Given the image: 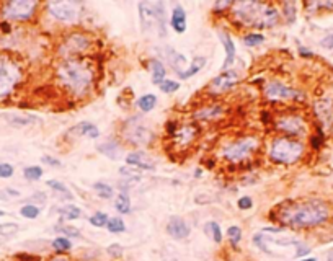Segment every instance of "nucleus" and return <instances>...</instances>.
Returning <instances> with one entry per match:
<instances>
[{
	"label": "nucleus",
	"instance_id": "obj_9",
	"mask_svg": "<svg viewBox=\"0 0 333 261\" xmlns=\"http://www.w3.org/2000/svg\"><path fill=\"white\" fill-rule=\"evenodd\" d=\"M39 3L35 0H12L3 5V17L7 20H17V21H26L33 18V15L36 13Z\"/></svg>",
	"mask_w": 333,
	"mask_h": 261
},
{
	"label": "nucleus",
	"instance_id": "obj_13",
	"mask_svg": "<svg viewBox=\"0 0 333 261\" xmlns=\"http://www.w3.org/2000/svg\"><path fill=\"white\" fill-rule=\"evenodd\" d=\"M196 136H198V128L195 124H183L176 126L175 132L172 134L173 137V146L176 149H185L190 147L195 142Z\"/></svg>",
	"mask_w": 333,
	"mask_h": 261
},
{
	"label": "nucleus",
	"instance_id": "obj_49",
	"mask_svg": "<svg viewBox=\"0 0 333 261\" xmlns=\"http://www.w3.org/2000/svg\"><path fill=\"white\" fill-rule=\"evenodd\" d=\"M320 46L323 49H333V33H328L320 39Z\"/></svg>",
	"mask_w": 333,
	"mask_h": 261
},
{
	"label": "nucleus",
	"instance_id": "obj_28",
	"mask_svg": "<svg viewBox=\"0 0 333 261\" xmlns=\"http://www.w3.org/2000/svg\"><path fill=\"white\" fill-rule=\"evenodd\" d=\"M59 214H60V222L64 221H74V219H78L82 216V211L80 207L77 206H64L59 209Z\"/></svg>",
	"mask_w": 333,
	"mask_h": 261
},
{
	"label": "nucleus",
	"instance_id": "obj_39",
	"mask_svg": "<svg viewBox=\"0 0 333 261\" xmlns=\"http://www.w3.org/2000/svg\"><path fill=\"white\" fill-rule=\"evenodd\" d=\"M48 186H49V188H53L54 191H58V193H64V198L65 199H72L74 198L72 193H70V191L67 189V186H65L64 183H60V181H58V180H49L48 181Z\"/></svg>",
	"mask_w": 333,
	"mask_h": 261
},
{
	"label": "nucleus",
	"instance_id": "obj_33",
	"mask_svg": "<svg viewBox=\"0 0 333 261\" xmlns=\"http://www.w3.org/2000/svg\"><path fill=\"white\" fill-rule=\"evenodd\" d=\"M106 228H108V232H111V234H121V232L126 230V225H124L123 219L113 217V219H110V221H108Z\"/></svg>",
	"mask_w": 333,
	"mask_h": 261
},
{
	"label": "nucleus",
	"instance_id": "obj_23",
	"mask_svg": "<svg viewBox=\"0 0 333 261\" xmlns=\"http://www.w3.org/2000/svg\"><path fill=\"white\" fill-rule=\"evenodd\" d=\"M313 111H315V116L318 119L322 121H327L328 124H330L332 118V103L328 100H320V101H315V105H313Z\"/></svg>",
	"mask_w": 333,
	"mask_h": 261
},
{
	"label": "nucleus",
	"instance_id": "obj_27",
	"mask_svg": "<svg viewBox=\"0 0 333 261\" xmlns=\"http://www.w3.org/2000/svg\"><path fill=\"white\" fill-rule=\"evenodd\" d=\"M157 105V96L154 95V93H147V95H142L137 100V108L140 111H144V113H149V111H152L156 108Z\"/></svg>",
	"mask_w": 333,
	"mask_h": 261
},
{
	"label": "nucleus",
	"instance_id": "obj_14",
	"mask_svg": "<svg viewBox=\"0 0 333 261\" xmlns=\"http://www.w3.org/2000/svg\"><path fill=\"white\" fill-rule=\"evenodd\" d=\"M237 82H238L237 72L235 71H226L215 78H213V82L209 83L208 90H209V93H215V95H217V93H226L229 90H232Z\"/></svg>",
	"mask_w": 333,
	"mask_h": 261
},
{
	"label": "nucleus",
	"instance_id": "obj_43",
	"mask_svg": "<svg viewBox=\"0 0 333 261\" xmlns=\"http://www.w3.org/2000/svg\"><path fill=\"white\" fill-rule=\"evenodd\" d=\"M17 224L13 222H7V224H0V235H13L15 232H18Z\"/></svg>",
	"mask_w": 333,
	"mask_h": 261
},
{
	"label": "nucleus",
	"instance_id": "obj_46",
	"mask_svg": "<svg viewBox=\"0 0 333 261\" xmlns=\"http://www.w3.org/2000/svg\"><path fill=\"white\" fill-rule=\"evenodd\" d=\"M237 206H238V209H242V211H248V209L253 207V201L250 196H242V198L237 201Z\"/></svg>",
	"mask_w": 333,
	"mask_h": 261
},
{
	"label": "nucleus",
	"instance_id": "obj_38",
	"mask_svg": "<svg viewBox=\"0 0 333 261\" xmlns=\"http://www.w3.org/2000/svg\"><path fill=\"white\" fill-rule=\"evenodd\" d=\"M93 189H95L98 193V196L103 198V199L113 198V188H111L110 185H106V183H95V185H93Z\"/></svg>",
	"mask_w": 333,
	"mask_h": 261
},
{
	"label": "nucleus",
	"instance_id": "obj_32",
	"mask_svg": "<svg viewBox=\"0 0 333 261\" xmlns=\"http://www.w3.org/2000/svg\"><path fill=\"white\" fill-rule=\"evenodd\" d=\"M204 232L211 234V237H213V240L215 243H220V242H222V232H220V227L217 222H208L204 227Z\"/></svg>",
	"mask_w": 333,
	"mask_h": 261
},
{
	"label": "nucleus",
	"instance_id": "obj_55",
	"mask_svg": "<svg viewBox=\"0 0 333 261\" xmlns=\"http://www.w3.org/2000/svg\"><path fill=\"white\" fill-rule=\"evenodd\" d=\"M307 253H311V248L309 246H299V250L295 251V256H304V255H307Z\"/></svg>",
	"mask_w": 333,
	"mask_h": 261
},
{
	"label": "nucleus",
	"instance_id": "obj_37",
	"mask_svg": "<svg viewBox=\"0 0 333 261\" xmlns=\"http://www.w3.org/2000/svg\"><path fill=\"white\" fill-rule=\"evenodd\" d=\"M53 248L59 251V253H62V251H69L72 248V243H70L67 237H58V239L53 240Z\"/></svg>",
	"mask_w": 333,
	"mask_h": 261
},
{
	"label": "nucleus",
	"instance_id": "obj_58",
	"mask_svg": "<svg viewBox=\"0 0 333 261\" xmlns=\"http://www.w3.org/2000/svg\"><path fill=\"white\" fill-rule=\"evenodd\" d=\"M201 175H203V170H201V168H198V170H196V173H195V176H196V178H199V176Z\"/></svg>",
	"mask_w": 333,
	"mask_h": 261
},
{
	"label": "nucleus",
	"instance_id": "obj_57",
	"mask_svg": "<svg viewBox=\"0 0 333 261\" xmlns=\"http://www.w3.org/2000/svg\"><path fill=\"white\" fill-rule=\"evenodd\" d=\"M327 261H333V248L328 251V255H327Z\"/></svg>",
	"mask_w": 333,
	"mask_h": 261
},
{
	"label": "nucleus",
	"instance_id": "obj_5",
	"mask_svg": "<svg viewBox=\"0 0 333 261\" xmlns=\"http://www.w3.org/2000/svg\"><path fill=\"white\" fill-rule=\"evenodd\" d=\"M258 149H260V139L255 136H245L235 142L227 144L222 150V157L226 158L227 162L238 163V162H243V160H247V158H250Z\"/></svg>",
	"mask_w": 333,
	"mask_h": 261
},
{
	"label": "nucleus",
	"instance_id": "obj_17",
	"mask_svg": "<svg viewBox=\"0 0 333 261\" xmlns=\"http://www.w3.org/2000/svg\"><path fill=\"white\" fill-rule=\"evenodd\" d=\"M70 136H76V137H90V139H97L100 137V129L97 128L93 123H88V121H82L76 126L69 129Z\"/></svg>",
	"mask_w": 333,
	"mask_h": 261
},
{
	"label": "nucleus",
	"instance_id": "obj_53",
	"mask_svg": "<svg viewBox=\"0 0 333 261\" xmlns=\"http://www.w3.org/2000/svg\"><path fill=\"white\" fill-rule=\"evenodd\" d=\"M299 56H301V57L311 59V57H313V53H312L311 49H307V48H304V46H301V48H299Z\"/></svg>",
	"mask_w": 333,
	"mask_h": 261
},
{
	"label": "nucleus",
	"instance_id": "obj_44",
	"mask_svg": "<svg viewBox=\"0 0 333 261\" xmlns=\"http://www.w3.org/2000/svg\"><path fill=\"white\" fill-rule=\"evenodd\" d=\"M253 243H255L261 251L270 253L268 246H266V243H265V234H255V235H253Z\"/></svg>",
	"mask_w": 333,
	"mask_h": 261
},
{
	"label": "nucleus",
	"instance_id": "obj_59",
	"mask_svg": "<svg viewBox=\"0 0 333 261\" xmlns=\"http://www.w3.org/2000/svg\"><path fill=\"white\" fill-rule=\"evenodd\" d=\"M301 261H317L315 258H304V260H301Z\"/></svg>",
	"mask_w": 333,
	"mask_h": 261
},
{
	"label": "nucleus",
	"instance_id": "obj_34",
	"mask_svg": "<svg viewBox=\"0 0 333 261\" xmlns=\"http://www.w3.org/2000/svg\"><path fill=\"white\" fill-rule=\"evenodd\" d=\"M23 176L28 180V181H38L41 176H43V168L41 167H26L25 170H23Z\"/></svg>",
	"mask_w": 333,
	"mask_h": 261
},
{
	"label": "nucleus",
	"instance_id": "obj_20",
	"mask_svg": "<svg viewBox=\"0 0 333 261\" xmlns=\"http://www.w3.org/2000/svg\"><path fill=\"white\" fill-rule=\"evenodd\" d=\"M170 25L172 28L175 30L176 33H185L186 31V12H185V8H183L181 5H176L173 7V10H172V18H170Z\"/></svg>",
	"mask_w": 333,
	"mask_h": 261
},
{
	"label": "nucleus",
	"instance_id": "obj_61",
	"mask_svg": "<svg viewBox=\"0 0 333 261\" xmlns=\"http://www.w3.org/2000/svg\"><path fill=\"white\" fill-rule=\"evenodd\" d=\"M0 243H2V242H0Z\"/></svg>",
	"mask_w": 333,
	"mask_h": 261
},
{
	"label": "nucleus",
	"instance_id": "obj_54",
	"mask_svg": "<svg viewBox=\"0 0 333 261\" xmlns=\"http://www.w3.org/2000/svg\"><path fill=\"white\" fill-rule=\"evenodd\" d=\"M232 7V2H215L214 3V10H224V8H231Z\"/></svg>",
	"mask_w": 333,
	"mask_h": 261
},
{
	"label": "nucleus",
	"instance_id": "obj_29",
	"mask_svg": "<svg viewBox=\"0 0 333 261\" xmlns=\"http://www.w3.org/2000/svg\"><path fill=\"white\" fill-rule=\"evenodd\" d=\"M116 211L119 214H128L131 211V199L126 193H119L116 196V201H115Z\"/></svg>",
	"mask_w": 333,
	"mask_h": 261
},
{
	"label": "nucleus",
	"instance_id": "obj_7",
	"mask_svg": "<svg viewBox=\"0 0 333 261\" xmlns=\"http://www.w3.org/2000/svg\"><path fill=\"white\" fill-rule=\"evenodd\" d=\"M265 96L268 101H273V103H283V101H302L306 95L302 92L295 90V88L286 85V83L279 82V80H270L265 85Z\"/></svg>",
	"mask_w": 333,
	"mask_h": 261
},
{
	"label": "nucleus",
	"instance_id": "obj_60",
	"mask_svg": "<svg viewBox=\"0 0 333 261\" xmlns=\"http://www.w3.org/2000/svg\"><path fill=\"white\" fill-rule=\"evenodd\" d=\"M3 216H5V212H3V211H0V217H3Z\"/></svg>",
	"mask_w": 333,
	"mask_h": 261
},
{
	"label": "nucleus",
	"instance_id": "obj_8",
	"mask_svg": "<svg viewBox=\"0 0 333 261\" xmlns=\"http://www.w3.org/2000/svg\"><path fill=\"white\" fill-rule=\"evenodd\" d=\"M80 2H70V0H56L48 2L46 8L54 20L60 23H74L80 15Z\"/></svg>",
	"mask_w": 333,
	"mask_h": 261
},
{
	"label": "nucleus",
	"instance_id": "obj_22",
	"mask_svg": "<svg viewBox=\"0 0 333 261\" xmlns=\"http://www.w3.org/2000/svg\"><path fill=\"white\" fill-rule=\"evenodd\" d=\"M206 62H208V60H206V57H203V56H198V57H195V59H193V62H191V64L188 65V67L183 69V72L176 74L178 78H181V80H188V78H191L193 75H196V74H198V72L201 71V69L204 67Z\"/></svg>",
	"mask_w": 333,
	"mask_h": 261
},
{
	"label": "nucleus",
	"instance_id": "obj_47",
	"mask_svg": "<svg viewBox=\"0 0 333 261\" xmlns=\"http://www.w3.org/2000/svg\"><path fill=\"white\" fill-rule=\"evenodd\" d=\"M311 146H312V149H320L323 146V132L320 129H318L317 134H313L311 137Z\"/></svg>",
	"mask_w": 333,
	"mask_h": 261
},
{
	"label": "nucleus",
	"instance_id": "obj_25",
	"mask_svg": "<svg viewBox=\"0 0 333 261\" xmlns=\"http://www.w3.org/2000/svg\"><path fill=\"white\" fill-rule=\"evenodd\" d=\"M222 114V108L219 105H211L206 108H201L199 111H196L193 114L196 119H215Z\"/></svg>",
	"mask_w": 333,
	"mask_h": 261
},
{
	"label": "nucleus",
	"instance_id": "obj_15",
	"mask_svg": "<svg viewBox=\"0 0 333 261\" xmlns=\"http://www.w3.org/2000/svg\"><path fill=\"white\" fill-rule=\"evenodd\" d=\"M167 232H168V235H170L172 239L183 240V239H186V237L191 234V228H190L188 224L185 222V219L173 216L167 224Z\"/></svg>",
	"mask_w": 333,
	"mask_h": 261
},
{
	"label": "nucleus",
	"instance_id": "obj_50",
	"mask_svg": "<svg viewBox=\"0 0 333 261\" xmlns=\"http://www.w3.org/2000/svg\"><path fill=\"white\" fill-rule=\"evenodd\" d=\"M108 253H110L111 256H115V258H118V256L123 255V248H121V245H110L108 246Z\"/></svg>",
	"mask_w": 333,
	"mask_h": 261
},
{
	"label": "nucleus",
	"instance_id": "obj_1",
	"mask_svg": "<svg viewBox=\"0 0 333 261\" xmlns=\"http://www.w3.org/2000/svg\"><path fill=\"white\" fill-rule=\"evenodd\" d=\"M56 78L67 93L76 98H82L93 90L95 71L87 59L65 57L56 65Z\"/></svg>",
	"mask_w": 333,
	"mask_h": 261
},
{
	"label": "nucleus",
	"instance_id": "obj_51",
	"mask_svg": "<svg viewBox=\"0 0 333 261\" xmlns=\"http://www.w3.org/2000/svg\"><path fill=\"white\" fill-rule=\"evenodd\" d=\"M41 160H43L46 165H51V167H60V165H62L60 160H58V158H54V157H49V155H44Z\"/></svg>",
	"mask_w": 333,
	"mask_h": 261
},
{
	"label": "nucleus",
	"instance_id": "obj_26",
	"mask_svg": "<svg viewBox=\"0 0 333 261\" xmlns=\"http://www.w3.org/2000/svg\"><path fill=\"white\" fill-rule=\"evenodd\" d=\"M98 150L101 153H105L108 158H111V160H116L121 152V147L118 146V142H113V141H108L105 144H101V146H98Z\"/></svg>",
	"mask_w": 333,
	"mask_h": 261
},
{
	"label": "nucleus",
	"instance_id": "obj_6",
	"mask_svg": "<svg viewBox=\"0 0 333 261\" xmlns=\"http://www.w3.org/2000/svg\"><path fill=\"white\" fill-rule=\"evenodd\" d=\"M21 82V67L8 56H0V98L8 96Z\"/></svg>",
	"mask_w": 333,
	"mask_h": 261
},
{
	"label": "nucleus",
	"instance_id": "obj_42",
	"mask_svg": "<svg viewBox=\"0 0 333 261\" xmlns=\"http://www.w3.org/2000/svg\"><path fill=\"white\" fill-rule=\"evenodd\" d=\"M56 230H58L59 234L67 235V237H80V230L76 227H70V225H59V227H56Z\"/></svg>",
	"mask_w": 333,
	"mask_h": 261
},
{
	"label": "nucleus",
	"instance_id": "obj_12",
	"mask_svg": "<svg viewBox=\"0 0 333 261\" xmlns=\"http://www.w3.org/2000/svg\"><path fill=\"white\" fill-rule=\"evenodd\" d=\"M92 39L88 38V36L82 35V33H74V35H70L67 39H64V56H67V57H77V54H82L83 51L88 49V46H90Z\"/></svg>",
	"mask_w": 333,
	"mask_h": 261
},
{
	"label": "nucleus",
	"instance_id": "obj_41",
	"mask_svg": "<svg viewBox=\"0 0 333 261\" xmlns=\"http://www.w3.org/2000/svg\"><path fill=\"white\" fill-rule=\"evenodd\" d=\"M227 237H229V240H231V243H238V242L242 240V228L240 227H237V225H232V227H229L227 228Z\"/></svg>",
	"mask_w": 333,
	"mask_h": 261
},
{
	"label": "nucleus",
	"instance_id": "obj_4",
	"mask_svg": "<svg viewBox=\"0 0 333 261\" xmlns=\"http://www.w3.org/2000/svg\"><path fill=\"white\" fill-rule=\"evenodd\" d=\"M265 7H266V3H261V2H237V3H232V7H231L232 18L240 26L260 28L261 15H263V12H265Z\"/></svg>",
	"mask_w": 333,
	"mask_h": 261
},
{
	"label": "nucleus",
	"instance_id": "obj_3",
	"mask_svg": "<svg viewBox=\"0 0 333 261\" xmlns=\"http://www.w3.org/2000/svg\"><path fill=\"white\" fill-rule=\"evenodd\" d=\"M304 144L293 137H278L270 147V158L281 165H293L304 155Z\"/></svg>",
	"mask_w": 333,
	"mask_h": 261
},
{
	"label": "nucleus",
	"instance_id": "obj_52",
	"mask_svg": "<svg viewBox=\"0 0 333 261\" xmlns=\"http://www.w3.org/2000/svg\"><path fill=\"white\" fill-rule=\"evenodd\" d=\"M119 173L123 175V176H128V178L134 180V181L140 178V176H139L137 173H133V171H131L129 168H121V170H119Z\"/></svg>",
	"mask_w": 333,
	"mask_h": 261
},
{
	"label": "nucleus",
	"instance_id": "obj_10",
	"mask_svg": "<svg viewBox=\"0 0 333 261\" xmlns=\"http://www.w3.org/2000/svg\"><path fill=\"white\" fill-rule=\"evenodd\" d=\"M276 129L286 137H301L307 134V123L299 114H284L276 119Z\"/></svg>",
	"mask_w": 333,
	"mask_h": 261
},
{
	"label": "nucleus",
	"instance_id": "obj_36",
	"mask_svg": "<svg viewBox=\"0 0 333 261\" xmlns=\"http://www.w3.org/2000/svg\"><path fill=\"white\" fill-rule=\"evenodd\" d=\"M108 221H110V217H108L105 212H100V211L95 212L93 216H90V219H88V222H90L93 227H98V228L106 227Z\"/></svg>",
	"mask_w": 333,
	"mask_h": 261
},
{
	"label": "nucleus",
	"instance_id": "obj_11",
	"mask_svg": "<svg viewBox=\"0 0 333 261\" xmlns=\"http://www.w3.org/2000/svg\"><path fill=\"white\" fill-rule=\"evenodd\" d=\"M124 136L126 141H129L133 146H149L152 141V132L144 124H140L137 119L129 121Z\"/></svg>",
	"mask_w": 333,
	"mask_h": 261
},
{
	"label": "nucleus",
	"instance_id": "obj_35",
	"mask_svg": "<svg viewBox=\"0 0 333 261\" xmlns=\"http://www.w3.org/2000/svg\"><path fill=\"white\" fill-rule=\"evenodd\" d=\"M41 214V209L36 204H25L20 209V216L25 219H36Z\"/></svg>",
	"mask_w": 333,
	"mask_h": 261
},
{
	"label": "nucleus",
	"instance_id": "obj_21",
	"mask_svg": "<svg viewBox=\"0 0 333 261\" xmlns=\"http://www.w3.org/2000/svg\"><path fill=\"white\" fill-rule=\"evenodd\" d=\"M165 57L167 62L172 65V69L176 74L183 72V67H186V57L183 54L176 53V51H173L172 48H165Z\"/></svg>",
	"mask_w": 333,
	"mask_h": 261
},
{
	"label": "nucleus",
	"instance_id": "obj_31",
	"mask_svg": "<svg viewBox=\"0 0 333 261\" xmlns=\"http://www.w3.org/2000/svg\"><path fill=\"white\" fill-rule=\"evenodd\" d=\"M283 17L286 23H289V25H293L295 21V18H297V10H295V3L293 2H286L283 5Z\"/></svg>",
	"mask_w": 333,
	"mask_h": 261
},
{
	"label": "nucleus",
	"instance_id": "obj_18",
	"mask_svg": "<svg viewBox=\"0 0 333 261\" xmlns=\"http://www.w3.org/2000/svg\"><path fill=\"white\" fill-rule=\"evenodd\" d=\"M139 18H140V23H142L144 31L151 30V28H154V25H157L156 12H154V7L151 2L139 3Z\"/></svg>",
	"mask_w": 333,
	"mask_h": 261
},
{
	"label": "nucleus",
	"instance_id": "obj_2",
	"mask_svg": "<svg viewBox=\"0 0 333 261\" xmlns=\"http://www.w3.org/2000/svg\"><path fill=\"white\" fill-rule=\"evenodd\" d=\"M330 219V207L322 199H307L281 209L279 221L294 228H313Z\"/></svg>",
	"mask_w": 333,
	"mask_h": 261
},
{
	"label": "nucleus",
	"instance_id": "obj_48",
	"mask_svg": "<svg viewBox=\"0 0 333 261\" xmlns=\"http://www.w3.org/2000/svg\"><path fill=\"white\" fill-rule=\"evenodd\" d=\"M35 118H20V116H13V118L10 119L12 124H17V126H26V124H31L35 123Z\"/></svg>",
	"mask_w": 333,
	"mask_h": 261
},
{
	"label": "nucleus",
	"instance_id": "obj_40",
	"mask_svg": "<svg viewBox=\"0 0 333 261\" xmlns=\"http://www.w3.org/2000/svg\"><path fill=\"white\" fill-rule=\"evenodd\" d=\"M158 88H160L163 93H175L178 88H180V83L172 80V78H165V80L158 85Z\"/></svg>",
	"mask_w": 333,
	"mask_h": 261
},
{
	"label": "nucleus",
	"instance_id": "obj_45",
	"mask_svg": "<svg viewBox=\"0 0 333 261\" xmlns=\"http://www.w3.org/2000/svg\"><path fill=\"white\" fill-rule=\"evenodd\" d=\"M15 173L10 163H0V178H10Z\"/></svg>",
	"mask_w": 333,
	"mask_h": 261
},
{
	"label": "nucleus",
	"instance_id": "obj_24",
	"mask_svg": "<svg viewBox=\"0 0 333 261\" xmlns=\"http://www.w3.org/2000/svg\"><path fill=\"white\" fill-rule=\"evenodd\" d=\"M151 71H152V83L154 85H160L167 78V67L158 59L151 60Z\"/></svg>",
	"mask_w": 333,
	"mask_h": 261
},
{
	"label": "nucleus",
	"instance_id": "obj_30",
	"mask_svg": "<svg viewBox=\"0 0 333 261\" xmlns=\"http://www.w3.org/2000/svg\"><path fill=\"white\" fill-rule=\"evenodd\" d=\"M265 43V36L261 33H248V35L243 36V44L248 46V48H256V46Z\"/></svg>",
	"mask_w": 333,
	"mask_h": 261
},
{
	"label": "nucleus",
	"instance_id": "obj_56",
	"mask_svg": "<svg viewBox=\"0 0 333 261\" xmlns=\"http://www.w3.org/2000/svg\"><path fill=\"white\" fill-rule=\"evenodd\" d=\"M51 261H69L67 258H64V256H56V258H53Z\"/></svg>",
	"mask_w": 333,
	"mask_h": 261
},
{
	"label": "nucleus",
	"instance_id": "obj_19",
	"mask_svg": "<svg viewBox=\"0 0 333 261\" xmlns=\"http://www.w3.org/2000/svg\"><path fill=\"white\" fill-rule=\"evenodd\" d=\"M126 163H128V165H133V167H137L140 170H154V167H156V163L151 160V157H147L142 152L129 153V155L126 157Z\"/></svg>",
	"mask_w": 333,
	"mask_h": 261
},
{
	"label": "nucleus",
	"instance_id": "obj_16",
	"mask_svg": "<svg viewBox=\"0 0 333 261\" xmlns=\"http://www.w3.org/2000/svg\"><path fill=\"white\" fill-rule=\"evenodd\" d=\"M219 41L222 43L224 51H226V59H224V64H222V71L224 72L231 71L234 62H235V44H234L231 35L226 33V31L219 33Z\"/></svg>",
	"mask_w": 333,
	"mask_h": 261
}]
</instances>
